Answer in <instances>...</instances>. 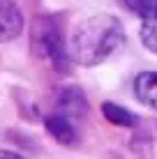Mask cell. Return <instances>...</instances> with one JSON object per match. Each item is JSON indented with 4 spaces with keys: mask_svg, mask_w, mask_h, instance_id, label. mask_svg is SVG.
<instances>
[{
    "mask_svg": "<svg viewBox=\"0 0 157 159\" xmlns=\"http://www.w3.org/2000/svg\"><path fill=\"white\" fill-rule=\"evenodd\" d=\"M134 95L148 108L157 111V72H141L134 79Z\"/></svg>",
    "mask_w": 157,
    "mask_h": 159,
    "instance_id": "obj_7",
    "label": "cell"
},
{
    "mask_svg": "<svg viewBox=\"0 0 157 159\" xmlns=\"http://www.w3.org/2000/svg\"><path fill=\"white\" fill-rule=\"evenodd\" d=\"M0 159H21L19 152H12V150H2L0 148Z\"/></svg>",
    "mask_w": 157,
    "mask_h": 159,
    "instance_id": "obj_10",
    "label": "cell"
},
{
    "mask_svg": "<svg viewBox=\"0 0 157 159\" xmlns=\"http://www.w3.org/2000/svg\"><path fill=\"white\" fill-rule=\"evenodd\" d=\"M58 111L69 118H81L88 113V102H85L83 90L76 85H67L58 90Z\"/></svg>",
    "mask_w": 157,
    "mask_h": 159,
    "instance_id": "obj_5",
    "label": "cell"
},
{
    "mask_svg": "<svg viewBox=\"0 0 157 159\" xmlns=\"http://www.w3.org/2000/svg\"><path fill=\"white\" fill-rule=\"evenodd\" d=\"M102 113H104V118L109 120L111 125H118V127H136V122H139V118L134 116V113H129L127 108L118 106V104H113V102L102 104Z\"/></svg>",
    "mask_w": 157,
    "mask_h": 159,
    "instance_id": "obj_8",
    "label": "cell"
},
{
    "mask_svg": "<svg viewBox=\"0 0 157 159\" xmlns=\"http://www.w3.org/2000/svg\"><path fill=\"white\" fill-rule=\"evenodd\" d=\"M125 44V28L111 14H95L74 28L69 39L72 62L81 67H95L118 53Z\"/></svg>",
    "mask_w": 157,
    "mask_h": 159,
    "instance_id": "obj_1",
    "label": "cell"
},
{
    "mask_svg": "<svg viewBox=\"0 0 157 159\" xmlns=\"http://www.w3.org/2000/svg\"><path fill=\"white\" fill-rule=\"evenodd\" d=\"M32 48L42 60H46L56 72L69 69V48L65 46L62 30L51 16H37L32 23Z\"/></svg>",
    "mask_w": 157,
    "mask_h": 159,
    "instance_id": "obj_2",
    "label": "cell"
},
{
    "mask_svg": "<svg viewBox=\"0 0 157 159\" xmlns=\"http://www.w3.org/2000/svg\"><path fill=\"white\" fill-rule=\"evenodd\" d=\"M122 2H125V7L129 9V12L139 14V12H141V7H143V2H145V0H122Z\"/></svg>",
    "mask_w": 157,
    "mask_h": 159,
    "instance_id": "obj_9",
    "label": "cell"
},
{
    "mask_svg": "<svg viewBox=\"0 0 157 159\" xmlns=\"http://www.w3.org/2000/svg\"><path fill=\"white\" fill-rule=\"evenodd\" d=\"M46 125V131L53 136V139L58 141L60 145H76L79 143V136H76V129H74L72 120H69V116H65V113H53V116H48L44 120Z\"/></svg>",
    "mask_w": 157,
    "mask_h": 159,
    "instance_id": "obj_6",
    "label": "cell"
},
{
    "mask_svg": "<svg viewBox=\"0 0 157 159\" xmlns=\"http://www.w3.org/2000/svg\"><path fill=\"white\" fill-rule=\"evenodd\" d=\"M23 30V14L12 0H0V44L12 42Z\"/></svg>",
    "mask_w": 157,
    "mask_h": 159,
    "instance_id": "obj_3",
    "label": "cell"
},
{
    "mask_svg": "<svg viewBox=\"0 0 157 159\" xmlns=\"http://www.w3.org/2000/svg\"><path fill=\"white\" fill-rule=\"evenodd\" d=\"M139 16H141V28H139L141 44L150 53H157V0H145Z\"/></svg>",
    "mask_w": 157,
    "mask_h": 159,
    "instance_id": "obj_4",
    "label": "cell"
}]
</instances>
